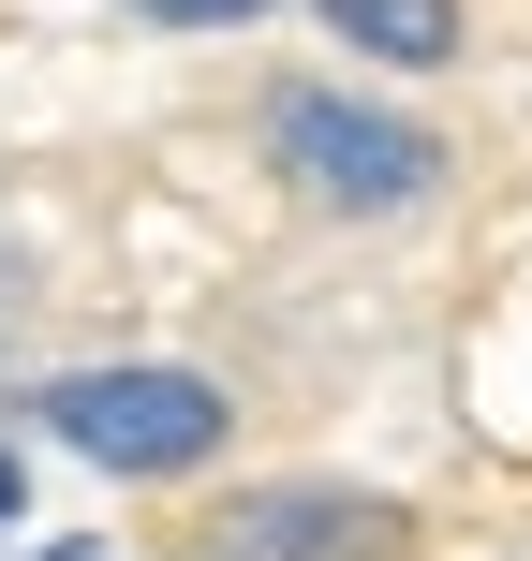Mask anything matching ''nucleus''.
<instances>
[{"instance_id":"nucleus-1","label":"nucleus","mask_w":532,"mask_h":561,"mask_svg":"<svg viewBox=\"0 0 532 561\" xmlns=\"http://www.w3.org/2000/svg\"><path fill=\"white\" fill-rule=\"evenodd\" d=\"M267 163L296 178L310 207H340V222H385V207L444 193V134L355 104V89H281V104H267Z\"/></svg>"},{"instance_id":"nucleus-2","label":"nucleus","mask_w":532,"mask_h":561,"mask_svg":"<svg viewBox=\"0 0 532 561\" xmlns=\"http://www.w3.org/2000/svg\"><path fill=\"white\" fill-rule=\"evenodd\" d=\"M45 428L75 458H104V473H207L223 458V428H237V399L207 385V369H59L45 385Z\"/></svg>"},{"instance_id":"nucleus-3","label":"nucleus","mask_w":532,"mask_h":561,"mask_svg":"<svg viewBox=\"0 0 532 561\" xmlns=\"http://www.w3.org/2000/svg\"><path fill=\"white\" fill-rule=\"evenodd\" d=\"M223 533H237V561H340V547H385L399 517L355 503V488H252Z\"/></svg>"},{"instance_id":"nucleus-4","label":"nucleus","mask_w":532,"mask_h":561,"mask_svg":"<svg viewBox=\"0 0 532 561\" xmlns=\"http://www.w3.org/2000/svg\"><path fill=\"white\" fill-rule=\"evenodd\" d=\"M340 45H370L385 75H444L459 59V0H326Z\"/></svg>"},{"instance_id":"nucleus-5","label":"nucleus","mask_w":532,"mask_h":561,"mask_svg":"<svg viewBox=\"0 0 532 561\" xmlns=\"http://www.w3.org/2000/svg\"><path fill=\"white\" fill-rule=\"evenodd\" d=\"M148 30H237V15H267V0H134Z\"/></svg>"},{"instance_id":"nucleus-6","label":"nucleus","mask_w":532,"mask_h":561,"mask_svg":"<svg viewBox=\"0 0 532 561\" xmlns=\"http://www.w3.org/2000/svg\"><path fill=\"white\" fill-rule=\"evenodd\" d=\"M15 503H30V488H15V458H0V517H15Z\"/></svg>"}]
</instances>
